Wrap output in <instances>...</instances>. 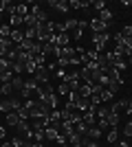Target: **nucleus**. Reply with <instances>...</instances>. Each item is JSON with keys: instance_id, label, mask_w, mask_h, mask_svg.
Segmentation results:
<instances>
[{"instance_id": "1", "label": "nucleus", "mask_w": 132, "mask_h": 147, "mask_svg": "<svg viewBox=\"0 0 132 147\" xmlns=\"http://www.w3.org/2000/svg\"><path fill=\"white\" fill-rule=\"evenodd\" d=\"M53 35H55V22H49V20H46V22H42V24L35 29V40L42 42V44L49 42Z\"/></svg>"}, {"instance_id": "2", "label": "nucleus", "mask_w": 132, "mask_h": 147, "mask_svg": "<svg viewBox=\"0 0 132 147\" xmlns=\"http://www.w3.org/2000/svg\"><path fill=\"white\" fill-rule=\"evenodd\" d=\"M110 40V33H93V44H95V51L101 53L106 49V42Z\"/></svg>"}, {"instance_id": "3", "label": "nucleus", "mask_w": 132, "mask_h": 147, "mask_svg": "<svg viewBox=\"0 0 132 147\" xmlns=\"http://www.w3.org/2000/svg\"><path fill=\"white\" fill-rule=\"evenodd\" d=\"M88 26H90L93 33H108V24H106V22H101L99 18H93L90 22H88Z\"/></svg>"}, {"instance_id": "4", "label": "nucleus", "mask_w": 132, "mask_h": 147, "mask_svg": "<svg viewBox=\"0 0 132 147\" xmlns=\"http://www.w3.org/2000/svg\"><path fill=\"white\" fill-rule=\"evenodd\" d=\"M49 7H53L55 11H60V13H66L70 9L68 7V2H64V0H49Z\"/></svg>"}, {"instance_id": "5", "label": "nucleus", "mask_w": 132, "mask_h": 147, "mask_svg": "<svg viewBox=\"0 0 132 147\" xmlns=\"http://www.w3.org/2000/svg\"><path fill=\"white\" fill-rule=\"evenodd\" d=\"M29 9H31V16H33V18H38L40 24H42V22H46V13L40 9V5H31Z\"/></svg>"}, {"instance_id": "6", "label": "nucleus", "mask_w": 132, "mask_h": 147, "mask_svg": "<svg viewBox=\"0 0 132 147\" xmlns=\"http://www.w3.org/2000/svg\"><path fill=\"white\" fill-rule=\"evenodd\" d=\"M9 84H11L13 92H20L22 88H24V79H22V77H18V75H16V77H13V79L9 81Z\"/></svg>"}, {"instance_id": "7", "label": "nucleus", "mask_w": 132, "mask_h": 147, "mask_svg": "<svg viewBox=\"0 0 132 147\" xmlns=\"http://www.w3.org/2000/svg\"><path fill=\"white\" fill-rule=\"evenodd\" d=\"M66 141H68V145H70V147H79V145H82V134L73 132L70 136H66Z\"/></svg>"}, {"instance_id": "8", "label": "nucleus", "mask_w": 132, "mask_h": 147, "mask_svg": "<svg viewBox=\"0 0 132 147\" xmlns=\"http://www.w3.org/2000/svg\"><path fill=\"white\" fill-rule=\"evenodd\" d=\"M11 42H16V46L22 44V42H24V33L18 31V29H11Z\"/></svg>"}, {"instance_id": "9", "label": "nucleus", "mask_w": 132, "mask_h": 147, "mask_svg": "<svg viewBox=\"0 0 132 147\" xmlns=\"http://www.w3.org/2000/svg\"><path fill=\"white\" fill-rule=\"evenodd\" d=\"M7 123H9V125H11V127H16V125H18L20 121H22V119L18 117V112H9V114H7V119H5Z\"/></svg>"}, {"instance_id": "10", "label": "nucleus", "mask_w": 132, "mask_h": 147, "mask_svg": "<svg viewBox=\"0 0 132 147\" xmlns=\"http://www.w3.org/2000/svg\"><path fill=\"white\" fill-rule=\"evenodd\" d=\"M44 136H46V141H55L57 136H60V132L55 127H44Z\"/></svg>"}, {"instance_id": "11", "label": "nucleus", "mask_w": 132, "mask_h": 147, "mask_svg": "<svg viewBox=\"0 0 132 147\" xmlns=\"http://www.w3.org/2000/svg\"><path fill=\"white\" fill-rule=\"evenodd\" d=\"M108 114H110V108H108V105H101L99 110H95V117H97V121H99V119H108Z\"/></svg>"}, {"instance_id": "12", "label": "nucleus", "mask_w": 132, "mask_h": 147, "mask_svg": "<svg viewBox=\"0 0 132 147\" xmlns=\"http://www.w3.org/2000/svg\"><path fill=\"white\" fill-rule=\"evenodd\" d=\"M0 112H16L13 110V103H11V99H5V101H0Z\"/></svg>"}, {"instance_id": "13", "label": "nucleus", "mask_w": 132, "mask_h": 147, "mask_svg": "<svg viewBox=\"0 0 132 147\" xmlns=\"http://www.w3.org/2000/svg\"><path fill=\"white\" fill-rule=\"evenodd\" d=\"M68 7H70V9H86V7H93V2H79V0H70Z\"/></svg>"}, {"instance_id": "14", "label": "nucleus", "mask_w": 132, "mask_h": 147, "mask_svg": "<svg viewBox=\"0 0 132 147\" xmlns=\"http://www.w3.org/2000/svg\"><path fill=\"white\" fill-rule=\"evenodd\" d=\"M88 129H90V125H86L84 121H79V123L75 125V132H77V134H82V136H86V134H88Z\"/></svg>"}, {"instance_id": "15", "label": "nucleus", "mask_w": 132, "mask_h": 147, "mask_svg": "<svg viewBox=\"0 0 132 147\" xmlns=\"http://www.w3.org/2000/svg\"><path fill=\"white\" fill-rule=\"evenodd\" d=\"M99 20L108 24V22L112 20V11H110V9H104V11H99Z\"/></svg>"}, {"instance_id": "16", "label": "nucleus", "mask_w": 132, "mask_h": 147, "mask_svg": "<svg viewBox=\"0 0 132 147\" xmlns=\"http://www.w3.org/2000/svg\"><path fill=\"white\" fill-rule=\"evenodd\" d=\"M7 70H11V61L7 59V57H0V75L7 73Z\"/></svg>"}, {"instance_id": "17", "label": "nucleus", "mask_w": 132, "mask_h": 147, "mask_svg": "<svg viewBox=\"0 0 132 147\" xmlns=\"http://www.w3.org/2000/svg\"><path fill=\"white\" fill-rule=\"evenodd\" d=\"M106 121H108V125H110V127H117V125H119V114H114V112H110Z\"/></svg>"}, {"instance_id": "18", "label": "nucleus", "mask_w": 132, "mask_h": 147, "mask_svg": "<svg viewBox=\"0 0 132 147\" xmlns=\"http://www.w3.org/2000/svg\"><path fill=\"white\" fill-rule=\"evenodd\" d=\"M0 37L11 40V26H9V24H2V26H0Z\"/></svg>"}, {"instance_id": "19", "label": "nucleus", "mask_w": 132, "mask_h": 147, "mask_svg": "<svg viewBox=\"0 0 132 147\" xmlns=\"http://www.w3.org/2000/svg\"><path fill=\"white\" fill-rule=\"evenodd\" d=\"M86 136H90L93 141H97V138H99V136H101V129L97 127V125H93V127L88 129V134H86Z\"/></svg>"}, {"instance_id": "20", "label": "nucleus", "mask_w": 132, "mask_h": 147, "mask_svg": "<svg viewBox=\"0 0 132 147\" xmlns=\"http://www.w3.org/2000/svg\"><path fill=\"white\" fill-rule=\"evenodd\" d=\"M112 94H114V92H110L108 88H104V90L99 92V97H101V103H104V101H110V99H112Z\"/></svg>"}, {"instance_id": "21", "label": "nucleus", "mask_w": 132, "mask_h": 147, "mask_svg": "<svg viewBox=\"0 0 132 147\" xmlns=\"http://www.w3.org/2000/svg\"><path fill=\"white\" fill-rule=\"evenodd\" d=\"M119 35H121V37H126V40H128V37H132V24H126L123 29L119 31Z\"/></svg>"}, {"instance_id": "22", "label": "nucleus", "mask_w": 132, "mask_h": 147, "mask_svg": "<svg viewBox=\"0 0 132 147\" xmlns=\"http://www.w3.org/2000/svg\"><path fill=\"white\" fill-rule=\"evenodd\" d=\"M16 112H18V117L22 119V121H29V119H31V117H29V110H26L24 105H22V108H18Z\"/></svg>"}, {"instance_id": "23", "label": "nucleus", "mask_w": 132, "mask_h": 147, "mask_svg": "<svg viewBox=\"0 0 132 147\" xmlns=\"http://www.w3.org/2000/svg\"><path fill=\"white\" fill-rule=\"evenodd\" d=\"M11 29H16V26L18 24H24V18H22V16H18V13H16V16H11Z\"/></svg>"}, {"instance_id": "24", "label": "nucleus", "mask_w": 132, "mask_h": 147, "mask_svg": "<svg viewBox=\"0 0 132 147\" xmlns=\"http://www.w3.org/2000/svg\"><path fill=\"white\" fill-rule=\"evenodd\" d=\"M11 92H13L11 84H2V86H0V94H11Z\"/></svg>"}, {"instance_id": "25", "label": "nucleus", "mask_w": 132, "mask_h": 147, "mask_svg": "<svg viewBox=\"0 0 132 147\" xmlns=\"http://www.w3.org/2000/svg\"><path fill=\"white\" fill-rule=\"evenodd\" d=\"M11 79H13V73H11V70H7V73L0 75V81H5V84H9Z\"/></svg>"}, {"instance_id": "26", "label": "nucleus", "mask_w": 132, "mask_h": 147, "mask_svg": "<svg viewBox=\"0 0 132 147\" xmlns=\"http://www.w3.org/2000/svg\"><path fill=\"white\" fill-rule=\"evenodd\" d=\"M93 7L97 9V11H104V9H106V2H104V0H95Z\"/></svg>"}, {"instance_id": "27", "label": "nucleus", "mask_w": 132, "mask_h": 147, "mask_svg": "<svg viewBox=\"0 0 132 147\" xmlns=\"http://www.w3.org/2000/svg\"><path fill=\"white\" fill-rule=\"evenodd\" d=\"M24 40H35V29H26L24 31Z\"/></svg>"}, {"instance_id": "28", "label": "nucleus", "mask_w": 132, "mask_h": 147, "mask_svg": "<svg viewBox=\"0 0 132 147\" xmlns=\"http://www.w3.org/2000/svg\"><path fill=\"white\" fill-rule=\"evenodd\" d=\"M117 141V129H110L108 132V143H114Z\"/></svg>"}, {"instance_id": "29", "label": "nucleus", "mask_w": 132, "mask_h": 147, "mask_svg": "<svg viewBox=\"0 0 132 147\" xmlns=\"http://www.w3.org/2000/svg\"><path fill=\"white\" fill-rule=\"evenodd\" d=\"M9 7H11V5H9V0H0V13H2V11H7Z\"/></svg>"}, {"instance_id": "30", "label": "nucleus", "mask_w": 132, "mask_h": 147, "mask_svg": "<svg viewBox=\"0 0 132 147\" xmlns=\"http://www.w3.org/2000/svg\"><path fill=\"white\" fill-rule=\"evenodd\" d=\"M11 145H13V147H22V145H24V138H13Z\"/></svg>"}, {"instance_id": "31", "label": "nucleus", "mask_w": 132, "mask_h": 147, "mask_svg": "<svg viewBox=\"0 0 132 147\" xmlns=\"http://www.w3.org/2000/svg\"><path fill=\"white\" fill-rule=\"evenodd\" d=\"M123 134H126V136H132V121H130V123H126V129H123Z\"/></svg>"}, {"instance_id": "32", "label": "nucleus", "mask_w": 132, "mask_h": 147, "mask_svg": "<svg viewBox=\"0 0 132 147\" xmlns=\"http://www.w3.org/2000/svg\"><path fill=\"white\" fill-rule=\"evenodd\" d=\"M123 112H126V114H132V99L126 103V110H123Z\"/></svg>"}, {"instance_id": "33", "label": "nucleus", "mask_w": 132, "mask_h": 147, "mask_svg": "<svg viewBox=\"0 0 132 147\" xmlns=\"http://www.w3.org/2000/svg\"><path fill=\"white\" fill-rule=\"evenodd\" d=\"M0 147H13V145H11V141H5V143H2Z\"/></svg>"}, {"instance_id": "34", "label": "nucleus", "mask_w": 132, "mask_h": 147, "mask_svg": "<svg viewBox=\"0 0 132 147\" xmlns=\"http://www.w3.org/2000/svg\"><path fill=\"white\" fill-rule=\"evenodd\" d=\"M5 136H7V134H5V127L0 125V138H5Z\"/></svg>"}, {"instance_id": "35", "label": "nucleus", "mask_w": 132, "mask_h": 147, "mask_svg": "<svg viewBox=\"0 0 132 147\" xmlns=\"http://www.w3.org/2000/svg\"><path fill=\"white\" fill-rule=\"evenodd\" d=\"M31 147H44V143H33Z\"/></svg>"}, {"instance_id": "36", "label": "nucleus", "mask_w": 132, "mask_h": 147, "mask_svg": "<svg viewBox=\"0 0 132 147\" xmlns=\"http://www.w3.org/2000/svg\"><path fill=\"white\" fill-rule=\"evenodd\" d=\"M31 145H33L31 141H24V145H22V147H31Z\"/></svg>"}, {"instance_id": "37", "label": "nucleus", "mask_w": 132, "mask_h": 147, "mask_svg": "<svg viewBox=\"0 0 132 147\" xmlns=\"http://www.w3.org/2000/svg\"><path fill=\"white\" fill-rule=\"evenodd\" d=\"M117 147H130V145H128V143L123 141V143H119V145H117Z\"/></svg>"}, {"instance_id": "38", "label": "nucleus", "mask_w": 132, "mask_h": 147, "mask_svg": "<svg viewBox=\"0 0 132 147\" xmlns=\"http://www.w3.org/2000/svg\"><path fill=\"white\" fill-rule=\"evenodd\" d=\"M130 66H132V57H130Z\"/></svg>"}, {"instance_id": "39", "label": "nucleus", "mask_w": 132, "mask_h": 147, "mask_svg": "<svg viewBox=\"0 0 132 147\" xmlns=\"http://www.w3.org/2000/svg\"><path fill=\"white\" fill-rule=\"evenodd\" d=\"M0 20H2V13H0Z\"/></svg>"}]
</instances>
